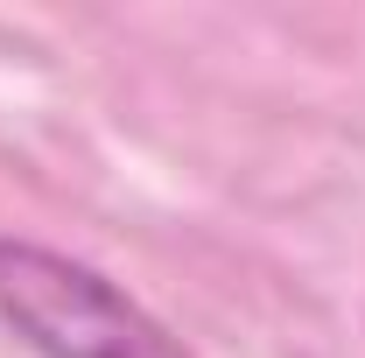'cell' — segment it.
Segmentation results:
<instances>
[{"mask_svg":"<svg viewBox=\"0 0 365 358\" xmlns=\"http://www.w3.org/2000/svg\"><path fill=\"white\" fill-rule=\"evenodd\" d=\"M0 323L36 358H197L91 260L0 232Z\"/></svg>","mask_w":365,"mask_h":358,"instance_id":"obj_1","label":"cell"}]
</instances>
